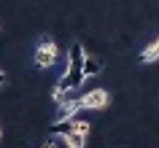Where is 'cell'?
Returning <instances> with one entry per match:
<instances>
[{"instance_id": "obj_1", "label": "cell", "mask_w": 159, "mask_h": 148, "mask_svg": "<svg viewBox=\"0 0 159 148\" xmlns=\"http://www.w3.org/2000/svg\"><path fill=\"white\" fill-rule=\"evenodd\" d=\"M84 57H86V51H84V46H81V41H73L70 49H67L65 73H62V78H59V83H62L70 94L86 81V75H84Z\"/></svg>"}, {"instance_id": "obj_2", "label": "cell", "mask_w": 159, "mask_h": 148, "mask_svg": "<svg viewBox=\"0 0 159 148\" xmlns=\"http://www.w3.org/2000/svg\"><path fill=\"white\" fill-rule=\"evenodd\" d=\"M59 59V46L54 41V35H41L38 43H35V54H33V62L38 70H49L54 67V62Z\"/></svg>"}, {"instance_id": "obj_3", "label": "cell", "mask_w": 159, "mask_h": 148, "mask_svg": "<svg viewBox=\"0 0 159 148\" xmlns=\"http://www.w3.org/2000/svg\"><path fill=\"white\" fill-rule=\"evenodd\" d=\"M81 100H84V110L86 108L89 110H105L111 105V94L105 89H92V92H86Z\"/></svg>"}, {"instance_id": "obj_4", "label": "cell", "mask_w": 159, "mask_h": 148, "mask_svg": "<svg viewBox=\"0 0 159 148\" xmlns=\"http://www.w3.org/2000/svg\"><path fill=\"white\" fill-rule=\"evenodd\" d=\"M84 110V100L81 97H67L62 105H57V119H75Z\"/></svg>"}, {"instance_id": "obj_5", "label": "cell", "mask_w": 159, "mask_h": 148, "mask_svg": "<svg viewBox=\"0 0 159 148\" xmlns=\"http://www.w3.org/2000/svg\"><path fill=\"white\" fill-rule=\"evenodd\" d=\"M70 132H73V119H54L49 124V135H54V137H65Z\"/></svg>"}, {"instance_id": "obj_6", "label": "cell", "mask_w": 159, "mask_h": 148, "mask_svg": "<svg viewBox=\"0 0 159 148\" xmlns=\"http://www.w3.org/2000/svg\"><path fill=\"white\" fill-rule=\"evenodd\" d=\"M84 75L86 78H97V75H102V62L94 54H86L84 57Z\"/></svg>"}, {"instance_id": "obj_7", "label": "cell", "mask_w": 159, "mask_h": 148, "mask_svg": "<svg viewBox=\"0 0 159 148\" xmlns=\"http://www.w3.org/2000/svg\"><path fill=\"white\" fill-rule=\"evenodd\" d=\"M140 62H143V65H154V62H159V41L148 43V46L140 51Z\"/></svg>"}, {"instance_id": "obj_8", "label": "cell", "mask_w": 159, "mask_h": 148, "mask_svg": "<svg viewBox=\"0 0 159 148\" xmlns=\"http://www.w3.org/2000/svg\"><path fill=\"white\" fill-rule=\"evenodd\" d=\"M62 143H65V148H86V140L84 135H78V132H70V135H65V137H59Z\"/></svg>"}, {"instance_id": "obj_9", "label": "cell", "mask_w": 159, "mask_h": 148, "mask_svg": "<svg viewBox=\"0 0 159 148\" xmlns=\"http://www.w3.org/2000/svg\"><path fill=\"white\" fill-rule=\"evenodd\" d=\"M67 97H70V92H67L65 86H62V83L57 81V86H54V92H51V100H54V102H57V105H62V102H65Z\"/></svg>"}, {"instance_id": "obj_10", "label": "cell", "mask_w": 159, "mask_h": 148, "mask_svg": "<svg viewBox=\"0 0 159 148\" xmlns=\"http://www.w3.org/2000/svg\"><path fill=\"white\" fill-rule=\"evenodd\" d=\"M73 132H78V135L89 137V132H92V124L84 121V119H73Z\"/></svg>"}, {"instance_id": "obj_11", "label": "cell", "mask_w": 159, "mask_h": 148, "mask_svg": "<svg viewBox=\"0 0 159 148\" xmlns=\"http://www.w3.org/2000/svg\"><path fill=\"white\" fill-rule=\"evenodd\" d=\"M41 148H57V140H54V137H46L41 143Z\"/></svg>"}, {"instance_id": "obj_12", "label": "cell", "mask_w": 159, "mask_h": 148, "mask_svg": "<svg viewBox=\"0 0 159 148\" xmlns=\"http://www.w3.org/2000/svg\"><path fill=\"white\" fill-rule=\"evenodd\" d=\"M0 86H6V75H3V70H0Z\"/></svg>"}, {"instance_id": "obj_13", "label": "cell", "mask_w": 159, "mask_h": 148, "mask_svg": "<svg viewBox=\"0 0 159 148\" xmlns=\"http://www.w3.org/2000/svg\"><path fill=\"white\" fill-rule=\"evenodd\" d=\"M0 143H3V127H0Z\"/></svg>"}, {"instance_id": "obj_14", "label": "cell", "mask_w": 159, "mask_h": 148, "mask_svg": "<svg viewBox=\"0 0 159 148\" xmlns=\"http://www.w3.org/2000/svg\"><path fill=\"white\" fill-rule=\"evenodd\" d=\"M157 41H159V38H157Z\"/></svg>"}]
</instances>
